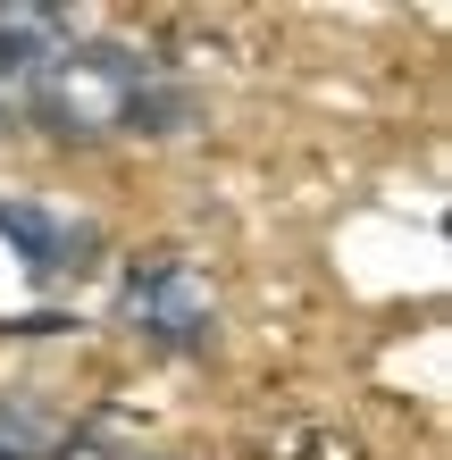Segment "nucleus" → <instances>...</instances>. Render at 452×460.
<instances>
[{
	"instance_id": "obj_3",
	"label": "nucleus",
	"mask_w": 452,
	"mask_h": 460,
	"mask_svg": "<svg viewBox=\"0 0 452 460\" xmlns=\"http://www.w3.org/2000/svg\"><path fill=\"white\" fill-rule=\"evenodd\" d=\"M50 444V427L42 419H25V411H9V402H0V460H34Z\"/></svg>"
},
{
	"instance_id": "obj_2",
	"label": "nucleus",
	"mask_w": 452,
	"mask_h": 460,
	"mask_svg": "<svg viewBox=\"0 0 452 460\" xmlns=\"http://www.w3.org/2000/svg\"><path fill=\"white\" fill-rule=\"evenodd\" d=\"M0 234H17V243H25V268H34V277H59L67 252H75V234H67V226H50L42 209H25V201H0Z\"/></svg>"
},
{
	"instance_id": "obj_1",
	"label": "nucleus",
	"mask_w": 452,
	"mask_h": 460,
	"mask_svg": "<svg viewBox=\"0 0 452 460\" xmlns=\"http://www.w3.org/2000/svg\"><path fill=\"white\" fill-rule=\"evenodd\" d=\"M34 110L59 134H101V126L159 118V101H151V67L135 50H50Z\"/></svg>"
}]
</instances>
